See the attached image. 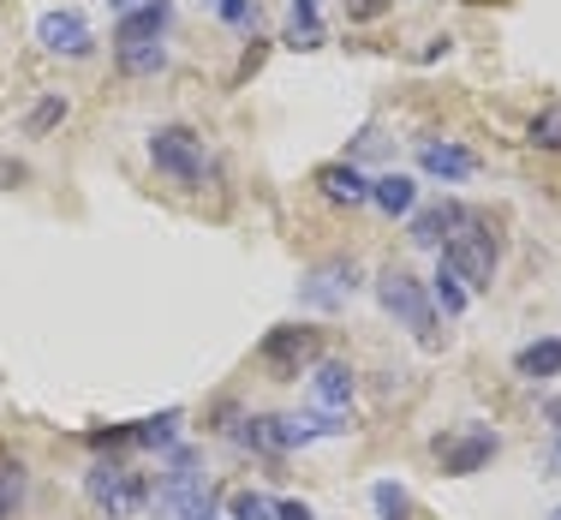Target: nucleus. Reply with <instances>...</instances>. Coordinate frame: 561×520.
<instances>
[{
    "label": "nucleus",
    "mask_w": 561,
    "mask_h": 520,
    "mask_svg": "<svg viewBox=\"0 0 561 520\" xmlns=\"http://www.w3.org/2000/svg\"><path fill=\"white\" fill-rule=\"evenodd\" d=\"M346 425L341 419H323V412H317V419H293V412H275L270 419V449L275 455H287V449H305V443H317V437H341Z\"/></svg>",
    "instance_id": "obj_12"
},
{
    "label": "nucleus",
    "mask_w": 561,
    "mask_h": 520,
    "mask_svg": "<svg viewBox=\"0 0 561 520\" xmlns=\"http://www.w3.org/2000/svg\"><path fill=\"white\" fill-rule=\"evenodd\" d=\"M496 455H502V437L490 431V425H460V431L436 437V461H443V473H454V478L478 473V466H490Z\"/></svg>",
    "instance_id": "obj_6"
},
{
    "label": "nucleus",
    "mask_w": 561,
    "mask_h": 520,
    "mask_svg": "<svg viewBox=\"0 0 561 520\" xmlns=\"http://www.w3.org/2000/svg\"><path fill=\"white\" fill-rule=\"evenodd\" d=\"M419 168L431 173V180H443V185H454V180H472L478 173V156L472 150H460V144H436V138H424L419 144Z\"/></svg>",
    "instance_id": "obj_13"
},
{
    "label": "nucleus",
    "mask_w": 561,
    "mask_h": 520,
    "mask_svg": "<svg viewBox=\"0 0 561 520\" xmlns=\"http://www.w3.org/2000/svg\"><path fill=\"white\" fill-rule=\"evenodd\" d=\"M317 329H270V336H263V347H257V359H263V371H275V377H299V365H311L317 359Z\"/></svg>",
    "instance_id": "obj_9"
},
{
    "label": "nucleus",
    "mask_w": 561,
    "mask_h": 520,
    "mask_svg": "<svg viewBox=\"0 0 561 520\" xmlns=\"http://www.w3.org/2000/svg\"><path fill=\"white\" fill-rule=\"evenodd\" d=\"M514 371L526 383H550V377H561V336H543V341H526L514 353Z\"/></svg>",
    "instance_id": "obj_16"
},
{
    "label": "nucleus",
    "mask_w": 561,
    "mask_h": 520,
    "mask_svg": "<svg viewBox=\"0 0 561 520\" xmlns=\"http://www.w3.org/2000/svg\"><path fill=\"white\" fill-rule=\"evenodd\" d=\"M84 490H90V502H96L108 520H131L150 502V478L144 473H131L126 461H114V455H102V461H90V473H84Z\"/></svg>",
    "instance_id": "obj_2"
},
{
    "label": "nucleus",
    "mask_w": 561,
    "mask_h": 520,
    "mask_svg": "<svg viewBox=\"0 0 561 520\" xmlns=\"http://www.w3.org/2000/svg\"><path fill=\"white\" fill-rule=\"evenodd\" d=\"M496 258H502V246H496V228H490V216L466 210L460 228L443 239V270L460 275L466 293H484L490 282H496Z\"/></svg>",
    "instance_id": "obj_1"
},
{
    "label": "nucleus",
    "mask_w": 561,
    "mask_h": 520,
    "mask_svg": "<svg viewBox=\"0 0 561 520\" xmlns=\"http://www.w3.org/2000/svg\"><path fill=\"white\" fill-rule=\"evenodd\" d=\"M353 293H358V263L335 258V263H317V270L299 282V305L305 312H341Z\"/></svg>",
    "instance_id": "obj_7"
},
{
    "label": "nucleus",
    "mask_w": 561,
    "mask_h": 520,
    "mask_svg": "<svg viewBox=\"0 0 561 520\" xmlns=\"http://www.w3.org/2000/svg\"><path fill=\"white\" fill-rule=\"evenodd\" d=\"M275 520H317L311 502H275Z\"/></svg>",
    "instance_id": "obj_29"
},
{
    "label": "nucleus",
    "mask_w": 561,
    "mask_h": 520,
    "mask_svg": "<svg viewBox=\"0 0 561 520\" xmlns=\"http://www.w3.org/2000/svg\"><path fill=\"white\" fill-rule=\"evenodd\" d=\"M12 502H19V461L0 466V520L12 515Z\"/></svg>",
    "instance_id": "obj_27"
},
{
    "label": "nucleus",
    "mask_w": 561,
    "mask_h": 520,
    "mask_svg": "<svg viewBox=\"0 0 561 520\" xmlns=\"http://www.w3.org/2000/svg\"><path fill=\"white\" fill-rule=\"evenodd\" d=\"M323 0H293V24H287V48H323Z\"/></svg>",
    "instance_id": "obj_20"
},
{
    "label": "nucleus",
    "mask_w": 561,
    "mask_h": 520,
    "mask_svg": "<svg viewBox=\"0 0 561 520\" xmlns=\"http://www.w3.org/2000/svg\"><path fill=\"white\" fill-rule=\"evenodd\" d=\"M353 365H341V359H323V365L311 371V407L323 412V419H346V407H353Z\"/></svg>",
    "instance_id": "obj_10"
},
{
    "label": "nucleus",
    "mask_w": 561,
    "mask_h": 520,
    "mask_svg": "<svg viewBox=\"0 0 561 520\" xmlns=\"http://www.w3.org/2000/svg\"><path fill=\"white\" fill-rule=\"evenodd\" d=\"M24 180H31V168L12 162V156H0V185H24Z\"/></svg>",
    "instance_id": "obj_28"
},
{
    "label": "nucleus",
    "mask_w": 561,
    "mask_h": 520,
    "mask_svg": "<svg viewBox=\"0 0 561 520\" xmlns=\"http://www.w3.org/2000/svg\"><path fill=\"white\" fill-rule=\"evenodd\" d=\"M173 24V0H144L138 12H126V19L114 24V48H131V43H162Z\"/></svg>",
    "instance_id": "obj_11"
},
{
    "label": "nucleus",
    "mask_w": 561,
    "mask_h": 520,
    "mask_svg": "<svg viewBox=\"0 0 561 520\" xmlns=\"http://www.w3.org/2000/svg\"><path fill=\"white\" fill-rule=\"evenodd\" d=\"M370 502H377V515H382V520H407V515H412V497L394 485V478H382V485L370 490Z\"/></svg>",
    "instance_id": "obj_25"
},
{
    "label": "nucleus",
    "mask_w": 561,
    "mask_h": 520,
    "mask_svg": "<svg viewBox=\"0 0 561 520\" xmlns=\"http://www.w3.org/2000/svg\"><path fill=\"white\" fill-rule=\"evenodd\" d=\"M317 192H323L329 204H346V210H365V204H370V180H365V173H358L353 162L317 168Z\"/></svg>",
    "instance_id": "obj_14"
},
{
    "label": "nucleus",
    "mask_w": 561,
    "mask_h": 520,
    "mask_svg": "<svg viewBox=\"0 0 561 520\" xmlns=\"http://www.w3.org/2000/svg\"><path fill=\"white\" fill-rule=\"evenodd\" d=\"M144 0H108V12H119V19H126V12H138Z\"/></svg>",
    "instance_id": "obj_32"
},
{
    "label": "nucleus",
    "mask_w": 561,
    "mask_h": 520,
    "mask_svg": "<svg viewBox=\"0 0 561 520\" xmlns=\"http://www.w3.org/2000/svg\"><path fill=\"white\" fill-rule=\"evenodd\" d=\"M346 7H353V19H377V12L389 7V0H346Z\"/></svg>",
    "instance_id": "obj_30"
},
{
    "label": "nucleus",
    "mask_w": 561,
    "mask_h": 520,
    "mask_svg": "<svg viewBox=\"0 0 561 520\" xmlns=\"http://www.w3.org/2000/svg\"><path fill=\"white\" fill-rule=\"evenodd\" d=\"M150 502L162 520H192L197 509H209V478L197 473L192 449H168V473H162V485H156Z\"/></svg>",
    "instance_id": "obj_3"
},
{
    "label": "nucleus",
    "mask_w": 561,
    "mask_h": 520,
    "mask_svg": "<svg viewBox=\"0 0 561 520\" xmlns=\"http://www.w3.org/2000/svg\"><path fill=\"white\" fill-rule=\"evenodd\" d=\"M377 299H382V312L400 317V324H407L424 347L436 341V305H431V287H424L419 275H407V270H382V275H377Z\"/></svg>",
    "instance_id": "obj_4"
},
{
    "label": "nucleus",
    "mask_w": 561,
    "mask_h": 520,
    "mask_svg": "<svg viewBox=\"0 0 561 520\" xmlns=\"http://www.w3.org/2000/svg\"><path fill=\"white\" fill-rule=\"evenodd\" d=\"M431 305H443V317H466L472 293L460 287V275H454V270H436V282H431Z\"/></svg>",
    "instance_id": "obj_22"
},
{
    "label": "nucleus",
    "mask_w": 561,
    "mask_h": 520,
    "mask_svg": "<svg viewBox=\"0 0 561 520\" xmlns=\"http://www.w3.org/2000/svg\"><path fill=\"white\" fill-rule=\"evenodd\" d=\"M227 515H233V520H275V502L263 497V490H233Z\"/></svg>",
    "instance_id": "obj_26"
},
{
    "label": "nucleus",
    "mask_w": 561,
    "mask_h": 520,
    "mask_svg": "<svg viewBox=\"0 0 561 520\" xmlns=\"http://www.w3.org/2000/svg\"><path fill=\"white\" fill-rule=\"evenodd\" d=\"M60 120H66V97H60V90H48V97L31 109V120H24V132H31V138H43V132H55Z\"/></svg>",
    "instance_id": "obj_24"
},
{
    "label": "nucleus",
    "mask_w": 561,
    "mask_h": 520,
    "mask_svg": "<svg viewBox=\"0 0 561 520\" xmlns=\"http://www.w3.org/2000/svg\"><path fill=\"white\" fill-rule=\"evenodd\" d=\"M550 520H561V509H556V515H550Z\"/></svg>",
    "instance_id": "obj_35"
},
{
    "label": "nucleus",
    "mask_w": 561,
    "mask_h": 520,
    "mask_svg": "<svg viewBox=\"0 0 561 520\" xmlns=\"http://www.w3.org/2000/svg\"><path fill=\"white\" fill-rule=\"evenodd\" d=\"M263 66V48H245V60H239V78H251Z\"/></svg>",
    "instance_id": "obj_31"
},
{
    "label": "nucleus",
    "mask_w": 561,
    "mask_h": 520,
    "mask_svg": "<svg viewBox=\"0 0 561 520\" xmlns=\"http://www.w3.org/2000/svg\"><path fill=\"white\" fill-rule=\"evenodd\" d=\"M556 455H561V437H556Z\"/></svg>",
    "instance_id": "obj_34"
},
{
    "label": "nucleus",
    "mask_w": 561,
    "mask_h": 520,
    "mask_svg": "<svg viewBox=\"0 0 561 520\" xmlns=\"http://www.w3.org/2000/svg\"><path fill=\"white\" fill-rule=\"evenodd\" d=\"M526 144H531V150H550V156H561V102H550V109H538V114H531Z\"/></svg>",
    "instance_id": "obj_21"
},
{
    "label": "nucleus",
    "mask_w": 561,
    "mask_h": 520,
    "mask_svg": "<svg viewBox=\"0 0 561 520\" xmlns=\"http://www.w3.org/2000/svg\"><path fill=\"white\" fill-rule=\"evenodd\" d=\"M180 425H185V412L168 407V412H156V419H138V425H131V443H138V449H173Z\"/></svg>",
    "instance_id": "obj_19"
},
{
    "label": "nucleus",
    "mask_w": 561,
    "mask_h": 520,
    "mask_svg": "<svg viewBox=\"0 0 561 520\" xmlns=\"http://www.w3.org/2000/svg\"><path fill=\"white\" fill-rule=\"evenodd\" d=\"M36 43H43L48 55H60V60H84L90 48H96V36H90V19L78 7H55V12L36 19Z\"/></svg>",
    "instance_id": "obj_8"
},
{
    "label": "nucleus",
    "mask_w": 561,
    "mask_h": 520,
    "mask_svg": "<svg viewBox=\"0 0 561 520\" xmlns=\"http://www.w3.org/2000/svg\"><path fill=\"white\" fill-rule=\"evenodd\" d=\"M216 12H221L227 31H239V36H251V31H257V19H263L257 0H216Z\"/></svg>",
    "instance_id": "obj_23"
},
{
    "label": "nucleus",
    "mask_w": 561,
    "mask_h": 520,
    "mask_svg": "<svg viewBox=\"0 0 561 520\" xmlns=\"http://www.w3.org/2000/svg\"><path fill=\"white\" fill-rule=\"evenodd\" d=\"M114 66L126 78H156L168 66V43H131V48H114Z\"/></svg>",
    "instance_id": "obj_18"
},
{
    "label": "nucleus",
    "mask_w": 561,
    "mask_h": 520,
    "mask_svg": "<svg viewBox=\"0 0 561 520\" xmlns=\"http://www.w3.org/2000/svg\"><path fill=\"white\" fill-rule=\"evenodd\" d=\"M460 216H466V204H431V210H412V228L407 239L419 251H443V239L460 228Z\"/></svg>",
    "instance_id": "obj_15"
},
{
    "label": "nucleus",
    "mask_w": 561,
    "mask_h": 520,
    "mask_svg": "<svg viewBox=\"0 0 561 520\" xmlns=\"http://www.w3.org/2000/svg\"><path fill=\"white\" fill-rule=\"evenodd\" d=\"M192 520H221V515H216V502H209V509H197Z\"/></svg>",
    "instance_id": "obj_33"
},
{
    "label": "nucleus",
    "mask_w": 561,
    "mask_h": 520,
    "mask_svg": "<svg viewBox=\"0 0 561 520\" xmlns=\"http://www.w3.org/2000/svg\"><path fill=\"white\" fill-rule=\"evenodd\" d=\"M150 162H156V173H168L173 185H204L209 150L192 126H156L150 132Z\"/></svg>",
    "instance_id": "obj_5"
},
{
    "label": "nucleus",
    "mask_w": 561,
    "mask_h": 520,
    "mask_svg": "<svg viewBox=\"0 0 561 520\" xmlns=\"http://www.w3.org/2000/svg\"><path fill=\"white\" fill-rule=\"evenodd\" d=\"M209 7H216V0H209Z\"/></svg>",
    "instance_id": "obj_36"
},
{
    "label": "nucleus",
    "mask_w": 561,
    "mask_h": 520,
    "mask_svg": "<svg viewBox=\"0 0 561 520\" xmlns=\"http://www.w3.org/2000/svg\"><path fill=\"white\" fill-rule=\"evenodd\" d=\"M370 204H377L382 216H412L419 180H412V173H377V180H370Z\"/></svg>",
    "instance_id": "obj_17"
}]
</instances>
